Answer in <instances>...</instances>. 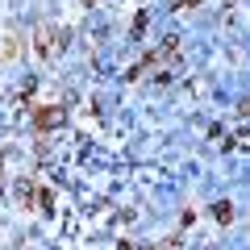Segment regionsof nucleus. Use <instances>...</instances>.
Wrapping results in <instances>:
<instances>
[{
    "label": "nucleus",
    "mask_w": 250,
    "mask_h": 250,
    "mask_svg": "<svg viewBox=\"0 0 250 250\" xmlns=\"http://www.w3.org/2000/svg\"><path fill=\"white\" fill-rule=\"evenodd\" d=\"M242 113H246V117H250V100H242Z\"/></svg>",
    "instance_id": "39448f33"
},
{
    "label": "nucleus",
    "mask_w": 250,
    "mask_h": 250,
    "mask_svg": "<svg viewBox=\"0 0 250 250\" xmlns=\"http://www.w3.org/2000/svg\"><path fill=\"white\" fill-rule=\"evenodd\" d=\"M213 217H217L221 225H229V221H233V205H229V200H225V205H217V208H213Z\"/></svg>",
    "instance_id": "7ed1b4c3"
},
{
    "label": "nucleus",
    "mask_w": 250,
    "mask_h": 250,
    "mask_svg": "<svg viewBox=\"0 0 250 250\" xmlns=\"http://www.w3.org/2000/svg\"><path fill=\"white\" fill-rule=\"evenodd\" d=\"M38 54H42V59L54 54V29H38Z\"/></svg>",
    "instance_id": "f03ea898"
},
{
    "label": "nucleus",
    "mask_w": 250,
    "mask_h": 250,
    "mask_svg": "<svg viewBox=\"0 0 250 250\" xmlns=\"http://www.w3.org/2000/svg\"><path fill=\"white\" fill-rule=\"evenodd\" d=\"M88 4H96V0H88Z\"/></svg>",
    "instance_id": "423d86ee"
},
{
    "label": "nucleus",
    "mask_w": 250,
    "mask_h": 250,
    "mask_svg": "<svg viewBox=\"0 0 250 250\" xmlns=\"http://www.w3.org/2000/svg\"><path fill=\"white\" fill-rule=\"evenodd\" d=\"M59 121H62V108H54V104H38V113H34V125H38V129H54Z\"/></svg>",
    "instance_id": "f257e3e1"
},
{
    "label": "nucleus",
    "mask_w": 250,
    "mask_h": 250,
    "mask_svg": "<svg viewBox=\"0 0 250 250\" xmlns=\"http://www.w3.org/2000/svg\"><path fill=\"white\" fill-rule=\"evenodd\" d=\"M200 0H179V9H196Z\"/></svg>",
    "instance_id": "20e7f679"
}]
</instances>
